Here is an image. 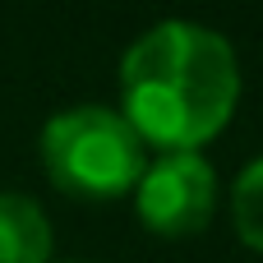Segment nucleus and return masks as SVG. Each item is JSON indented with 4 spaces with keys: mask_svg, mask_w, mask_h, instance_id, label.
<instances>
[{
    "mask_svg": "<svg viewBox=\"0 0 263 263\" xmlns=\"http://www.w3.org/2000/svg\"><path fill=\"white\" fill-rule=\"evenodd\" d=\"M240 97V65L222 32L166 18L139 32L120 60V116L162 153H199L227 129Z\"/></svg>",
    "mask_w": 263,
    "mask_h": 263,
    "instance_id": "obj_1",
    "label": "nucleus"
},
{
    "mask_svg": "<svg viewBox=\"0 0 263 263\" xmlns=\"http://www.w3.org/2000/svg\"><path fill=\"white\" fill-rule=\"evenodd\" d=\"M37 153H42L51 185L65 194H79V199L134 194V185L148 166V143L134 134V125L116 106L55 111L42 125Z\"/></svg>",
    "mask_w": 263,
    "mask_h": 263,
    "instance_id": "obj_2",
    "label": "nucleus"
},
{
    "mask_svg": "<svg viewBox=\"0 0 263 263\" xmlns=\"http://www.w3.org/2000/svg\"><path fill=\"white\" fill-rule=\"evenodd\" d=\"M134 208L157 236H199L217 208V171L203 153H162L143 166Z\"/></svg>",
    "mask_w": 263,
    "mask_h": 263,
    "instance_id": "obj_3",
    "label": "nucleus"
},
{
    "mask_svg": "<svg viewBox=\"0 0 263 263\" xmlns=\"http://www.w3.org/2000/svg\"><path fill=\"white\" fill-rule=\"evenodd\" d=\"M0 263H51V222L18 190H0Z\"/></svg>",
    "mask_w": 263,
    "mask_h": 263,
    "instance_id": "obj_4",
    "label": "nucleus"
},
{
    "mask_svg": "<svg viewBox=\"0 0 263 263\" xmlns=\"http://www.w3.org/2000/svg\"><path fill=\"white\" fill-rule=\"evenodd\" d=\"M231 222L236 236L263 254V157H254L231 185Z\"/></svg>",
    "mask_w": 263,
    "mask_h": 263,
    "instance_id": "obj_5",
    "label": "nucleus"
}]
</instances>
